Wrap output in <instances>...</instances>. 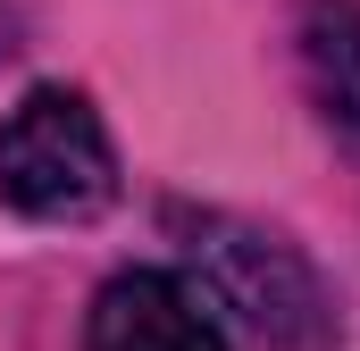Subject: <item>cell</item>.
Segmentation results:
<instances>
[{
	"label": "cell",
	"mask_w": 360,
	"mask_h": 351,
	"mask_svg": "<svg viewBox=\"0 0 360 351\" xmlns=\"http://www.w3.org/2000/svg\"><path fill=\"white\" fill-rule=\"evenodd\" d=\"M302 76H310L319 117L344 143H360V0H310V17H302Z\"/></svg>",
	"instance_id": "obj_4"
},
{
	"label": "cell",
	"mask_w": 360,
	"mask_h": 351,
	"mask_svg": "<svg viewBox=\"0 0 360 351\" xmlns=\"http://www.w3.org/2000/svg\"><path fill=\"white\" fill-rule=\"evenodd\" d=\"M0 201L34 226H84L117 201V143L84 92L34 84L0 117Z\"/></svg>",
	"instance_id": "obj_1"
},
{
	"label": "cell",
	"mask_w": 360,
	"mask_h": 351,
	"mask_svg": "<svg viewBox=\"0 0 360 351\" xmlns=\"http://www.w3.org/2000/svg\"><path fill=\"white\" fill-rule=\"evenodd\" d=\"M193 293H201V310H226L243 335L276 351H310L335 326L310 260L285 234L243 226V218H193Z\"/></svg>",
	"instance_id": "obj_2"
},
{
	"label": "cell",
	"mask_w": 360,
	"mask_h": 351,
	"mask_svg": "<svg viewBox=\"0 0 360 351\" xmlns=\"http://www.w3.org/2000/svg\"><path fill=\"white\" fill-rule=\"evenodd\" d=\"M84 351H235L218 335V318L201 310V293L168 267H126L92 293Z\"/></svg>",
	"instance_id": "obj_3"
}]
</instances>
